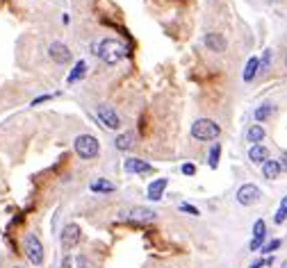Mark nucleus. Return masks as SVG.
Listing matches in <instances>:
<instances>
[{"mask_svg": "<svg viewBox=\"0 0 287 268\" xmlns=\"http://www.w3.org/2000/svg\"><path fill=\"white\" fill-rule=\"evenodd\" d=\"M91 191H94V193H112V191H114V184H112V182H107V180H96V182H91Z\"/></svg>", "mask_w": 287, "mask_h": 268, "instance_id": "nucleus-21", "label": "nucleus"}, {"mask_svg": "<svg viewBox=\"0 0 287 268\" xmlns=\"http://www.w3.org/2000/svg\"><path fill=\"white\" fill-rule=\"evenodd\" d=\"M123 168H125V173H139V175H144V173H153V166H151L149 161L134 159V157H130V159H125V161H123Z\"/></svg>", "mask_w": 287, "mask_h": 268, "instance_id": "nucleus-11", "label": "nucleus"}, {"mask_svg": "<svg viewBox=\"0 0 287 268\" xmlns=\"http://www.w3.org/2000/svg\"><path fill=\"white\" fill-rule=\"evenodd\" d=\"M125 46L119 41V39H103L98 46H96V55H98V59L103 61V64L107 66H114L119 64L121 59L125 57Z\"/></svg>", "mask_w": 287, "mask_h": 268, "instance_id": "nucleus-1", "label": "nucleus"}, {"mask_svg": "<svg viewBox=\"0 0 287 268\" xmlns=\"http://www.w3.org/2000/svg\"><path fill=\"white\" fill-rule=\"evenodd\" d=\"M62 268H71V257H64L62 259Z\"/></svg>", "mask_w": 287, "mask_h": 268, "instance_id": "nucleus-31", "label": "nucleus"}, {"mask_svg": "<svg viewBox=\"0 0 287 268\" xmlns=\"http://www.w3.org/2000/svg\"><path fill=\"white\" fill-rule=\"evenodd\" d=\"M260 198H262V191L255 184H242L237 191V203L244 205V207H251V205L260 203Z\"/></svg>", "mask_w": 287, "mask_h": 268, "instance_id": "nucleus-6", "label": "nucleus"}, {"mask_svg": "<svg viewBox=\"0 0 287 268\" xmlns=\"http://www.w3.org/2000/svg\"><path fill=\"white\" fill-rule=\"evenodd\" d=\"M76 268H89V261H87L85 254H78L76 257Z\"/></svg>", "mask_w": 287, "mask_h": 268, "instance_id": "nucleus-27", "label": "nucleus"}, {"mask_svg": "<svg viewBox=\"0 0 287 268\" xmlns=\"http://www.w3.org/2000/svg\"><path fill=\"white\" fill-rule=\"evenodd\" d=\"M48 57H50L55 64H68V61H71V50H68L66 43L53 41L48 46Z\"/></svg>", "mask_w": 287, "mask_h": 268, "instance_id": "nucleus-8", "label": "nucleus"}, {"mask_svg": "<svg viewBox=\"0 0 287 268\" xmlns=\"http://www.w3.org/2000/svg\"><path fill=\"white\" fill-rule=\"evenodd\" d=\"M12 268H25V266H12Z\"/></svg>", "mask_w": 287, "mask_h": 268, "instance_id": "nucleus-32", "label": "nucleus"}, {"mask_svg": "<svg viewBox=\"0 0 287 268\" xmlns=\"http://www.w3.org/2000/svg\"><path fill=\"white\" fill-rule=\"evenodd\" d=\"M273 112H276V107H273L271 103H264V105H260V107L253 112V118H255L258 123H264L267 118L273 116Z\"/></svg>", "mask_w": 287, "mask_h": 268, "instance_id": "nucleus-19", "label": "nucleus"}, {"mask_svg": "<svg viewBox=\"0 0 287 268\" xmlns=\"http://www.w3.org/2000/svg\"><path fill=\"white\" fill-rule=\"evenodd\" d=\"M180 212H185V214H189V216H198V209L194 207V205H189V203H180Z\"/></svg>", "mask_w": 287, "mask_h": 268, "instance_id": "nucleus-26", "label": "nucleus"}, {"mask_svg": "<svg viewBox=\"0 0 287 268\" xmlns=\"http://www.w3.org/2000/svg\"><path fill=\"white\" fill-rule=\"evenodd\" d=\"M203 43H205L207 50L212 52H226V48H228V41H226L224 34L219 32H207L205 39H203Z\"/></svg>", "mask_w": 287, "mask_h": 268, "instance_id": "nucleus-10", "label": "nucleus"}, {"mask_svg": "<svg viewBox=\"0 0 287 268\" xmlns=\"http://www.w3.org/2000/svg\"><path fill=\"white\" fill-rule=\"evenodd\" d=\"M271 57H273L271 48H267V50H264V55H262V59H260V73H264L269 68V64H271Z\"/></svg>", "mask_w": 287, "mask_h": 268, "instance_id": "nucleus-24", "label": "nucleus"}, {"mask_svg": "<svg viewBox=\"0 0 287 268\" xmlns=\"http://www.w3.org/2000/svg\"><path fill=\"white\" fill-rule=\"evenodd\" d=\"M182 173H185V175H194V173H196V166H194V164H185V166H182Z\"/></svg>", "mask_w": 287, "mask_h": 268, "instance_id": "nucleus-28", "label": "nucleus"}, {"mask_svg": "<svg viewBox=\"0 0 287 268\" xmlns=\"http://www.w3.org/2000/svg\"><path fill=\"white\" fill-rule=\"evenodd\" d=\"M219 134H221V127L212 118H198L191 125V137L196 139V141H214Z\"/></svg>", "mask_w": 287, "mask_h": 268, "instance_id": "nucleus-2", "label": "nucleus"}, {"mask_svg": "<svg viewBox=\"0 0 287 268\" xmlns=\"http://www.w3.org/2000/svg\"><path fill=\"white\" fill-rule=\"evenodd\" d=\"M96 116H98V121H101L105 127H110V130H119L121 127L119 114H116L110 105H98V107H96Z\"/></svg>", "mask_w": 287, "mask_h": 268, "instance_id": "nucleus-7", "label": "nucleus"}, {"mask_svg": "<svg viewBox=\"0 0 287 268\" xmlns=\"http://www.w3.org/2000/svg\"><path fill=\"white\" fill-rule=\"evenodd\" d=\"M219 155H221V146L217 143V146H212V150H210V159H207L210 168H217V166H219Z\"/></svg>", "mask_w": 287, "mask_h": 268, "instance_id": "nucleus-23", "label": "nucleus"}, {"mask_svg": "<svg viewBox=\"0 0 287 268\" xmlns=\"http://www.w3.org/2000/svg\"><path fill=\"white\" fill-rule=\"evenodd\" d=\"M264 236H267V225H264V221H255V225H253V241H251V250H260V248H262Z\"/></svg>", "mask_w": 287, "mask_h": 268, "instance_id": "nucleus-13", "label": "nucleus"}, {"mask_svg": "<svg viewBox=\"0 0 287 268\" xmlns=\"http://www.w3.org/2000/svg\"><path fill=\"white\" fill-rule=\"evenodd\" d=\"M285 66H287V57H285Z\"/></svg>", "mask_w": 287, "mask_h": 268, "instance_id": "nucleus-33", "label": "nucleus"}, {"mask_svg": "<svg viewBox=\"0 0 287 268\" xmlns=\"http://www.w3.org/2000/svg\"><path fill=\"white\" fill-rule=\"evenodd\" d=\"M78 241H80V227H78L76 223H68V225L62 230V248L64 250L76 248Z\"/></svg>", "mask_w": 287, "mask_h": 268, "instance_id": "nucleus-9", "label": "nucleus"}, {"mask_svg": "<svg viewBox=\"0 0 287 268\" xmlns=\"http://www.w3.org/2000/svg\"><path fill=\"white\" fill-rule=\"evenodd\" d=\"M285 218H287V196L282 198V203H280V207H278V212H276V216H273V221L280 225V223H285Z\"/></svg>", "mask_w": 287, "mask_h": 268, "instance_id": "nucleus-22", "label": "nucleus"}, {"mask_svg": "<svg viewBox=\"0 0 287 268\" xmlns=\"http://www.w3.org/2000/svg\"><path fill=\"white\" fill-rule=\"evenodd\" d=\"M169 187V180L167 177H160V180H153V182L149 184V200H162L164 191H167Z\"/></svg>", "mask_w": 287, "mask_h": 268, "instance_id": "nucleus-12", "label": "nucleus"}, {"mask_svg": "<svg viewBox=\"0 0 287 268\" xmlns=\"http://www.w3.org/2000/svg\"><path fill=\"white\" fill-rule=\"evenodd\" d=\"M278 164H280V170H285V173H287V152H282V155H280Z\"/></svg>", "mask_w": 287, "mask_h": 268, "instance_id": "nucleus-29", "label": "nucleus"}, {"mask_svg": "<svg viewBox=\"0 0 287 268\" xmlns=\"http://www.w3.org/2000/svg\"><path fill=\"white\" fill-rule=\"evenodd\" d=\"M114 146H116V150H121V152L130 150V148L134 146V134L132 132H123V134H119L116 141H114Z\"/></svg>", "mask_w": 287, "mask_h": 268, "instance_id": "nucleus-17", "label": "nucleus"}, {"mask_svg": "<svg viewBox=\"0 0 287 268\" xmlns=\"http://www.w3.org/2000/svg\"><path fill=\"white\" fill-rule=\"evenodd\" d=\"M260 73V59L258 57H251L249 61H246V68H244V82H253L255 80V75Z\"/></svg>", "mask_w": 287, "mask_h": 268, "instance_id": "nucleus-15", "label": "nucleus"}, {"mask_svg": "<svg viewBox=\"0 0 287 268\" xmlns=\"http://www.w3.org/2000/svg\"><path fill=\"white\" fill-rule=\"evenodd\" d=\"M249 159L253 161V164H264V161L269 159V148L262 146V143H255V146H251Z\"/></svg>", "mask_w": 287, "mask_h": 268, "instance_id": "nucleus-14", "label": "nucleus"}, {"mask_svg": "<svg viewBox=\"0 0 287 268\" xmlns=\"http://www.w3.org/2000/svg\"><path fill=\"white\" fill-rule=\"evenodd\" d=\"M121 221H134V223H151L155 221V212L149 207H125L119 214Z\"/></svg>", "mask_w": 287, "mask_h": 268, "instance_id": "nucleus-5", "label": "nucleus"}, {"mask_svg": "<svg viewBox=\"0 0 287 268\" xmlns=\"http://www.w3.org/2000/svg\"><path fill=\"white\" fill-rule=\"evenodd\" d=\"M23 250H25V257L30 259V263H34V266H41L43 263V245H41V239H39L37 234L25 236Z\"/></svg>", "mask_w": 287, "mask_h": 268, "instance_id": "nucleus-4", "label": "nucleus"}, {"mask_svg": "<svg viewBox=\"0 0 287 268\" xmlns=\"http://www.w3.org/2000/svg\"><path fill=\"white\" fill-rule=\"evenodd\" d=\"M262 175L267 180H276L278 175H280V164H278V159H267L262 164Z\"/></svg>", "mask_w": 287, "mask_h": 268, "instance_id": "nucleus-18", "label": "nucleus"}, {"mask_svg": "<svg viewBox=\"0 0 287 268\" xmlns=\"http://www.w3.org/2000/svg\"><path fill=\"white\" fill-rule=\"evenodd\" d=\"M73 148H76V155L80 157V159H94V157H98V152H101V143H98V139H96L94 134H80V137L73 141Z\"/></svg>", "mask_w": 287, "mask_h": 268, "instance_id": "nucleus-3", "label": "nucleus"}, {"mask_svg": "<svg viewBox=\"0 0 287 268\" xmlns=\"http://www.w3.org/2000/svg\"><path fill=\"white\" fill-rule=\"evenodd\" d=\"M278 248H280V239H273V241H269V243L262 245V252L264 254H271L273 250H278Z\"/></svg>", "mask_w": 287, "mask_h": 268, "instance_id": "nucleus-25", "label": "nucleus"}, {"mask_svg": "<svg viewBox=\"0 0 287 268\" xmlns=\"http://www.w3.org/2000/svg\"><path fill=\"white\" fill-rule=\"evenodd\" d=\"M85 73H87V64H85V61H78V64H76V68H73V71L68 73L66 82H68V84H73V82L82 80V77H85Z\"/></svg>", "mask_w": 287, "mask_h": 268, "instance_id": "nucleus-20", "label": "nucleus"}, {"mask_svg": "<svg viewBox=\"0 0 287 268\" xmlns=\"http://www.w3.org/2000/svg\"><path fill=\"white\" fill-rule=\"evenodd\" d=\"M246 141H251V146H255V143L264 141V127L258 125V123H253V125L246 130Z\"/></svg>", "mask_w": 287, "mask_h": 268, "instance_id": "nucleus-16", "label": "nucleus"}, {"mask_svg": "<svg viewBox=\"0 0 287 268\" xmlns=\"http://www.w3.org/2000/svg\"><path fill=\"white\" fill-rule=\"evenodd\" d=\"M50 98H53V96H48V94H46V96H39V98H34V100H32V105H39V103H46V100H50Z\"/></svg>", "mask_w": 287, "mask_h": 268, "instance_id": "nucleus-30", "label": "nucleus"}]
</instances>
